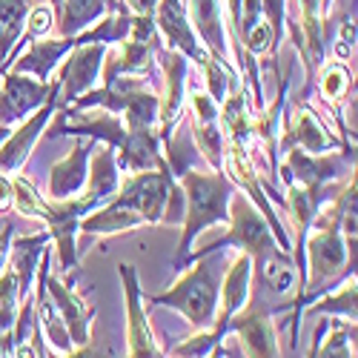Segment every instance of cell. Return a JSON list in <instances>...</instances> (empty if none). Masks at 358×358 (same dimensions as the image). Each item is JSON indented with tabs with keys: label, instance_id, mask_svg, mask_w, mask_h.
I'll list each match as a JSON object with an SVG mask.
<instances>
[{
	"label": "cell",
	"instance_id": "obj_2",
	"mask_svg": "<svg viewBox=\"0 0 358 358\" xmlns=\"http://www.w3.org/2000/svg\"><path fill=\"white\" fill-rule=\"evenodd\" d=\"M12 184H15V210L26 218H41L49 227V235L55 241L57 261H61V273H72L78 266V224L98 210V203L89 198L86 192H78L75 198L66 201H52L43 198L38 192V187L29 181L26 175H12Z\"/></svg>",
	"mask_w": 358,
	"mask_h": 358
},
{
	"label": "cell",
	"instance_id": "obj_29",
	"mask_svg": "<svg viewBox=\"0 0 358 358\" xmlns=\"http://www.w3.org/2000/svg\"><path fill=\"white\" fill-rule=\"evenodd\" d=\"M12 132V127H3V124H0V143H3L6 141V135Z\"/></svg>",
	"mask_w": 358,
	"mask_h": 358
},
{
	"label": "cell",
	"instance_id": "obj_5",
	"mask_svg": "<svg viewBox=\"0 0 358 358\" xmlns=\"http://www.w3.org/2000/svg\"><path fill=\"white\" fill-rule=\"evenodd\" d=\"M278 172L284 175V181H295L301 187H327V184H336L341 175L355 172V146H341L333 149V152H321V155H310L304 149H287L284 152V164L278 166Z\"/></svg>",
	"mask_w": 358,
	"mask_h": 358
},
{
	"label": "cell",
	"instance_id": "obj_3",
	"mask_svg": "<svg viewBox=\"0 0 358 358\" xmlns=\"http://www.w3.org/2000/svg\"><path fill=\"white\" fill-rule=\"evenodd\" d=\"M175 181L184 192V218H181V241H178V252H175L172 266L181 273L195 238L206 227L229 221V198L235 192V184L229 181V175L224 169L201 172L195 166L181 172Z\"/></svg>",
	"mask_w": 358,
	"mask_h": 358
},
{
	"label": "cell",
	"instance_id": "obj_22",
	"mask_svg": "<svg viewBox=\"0 0 358 358\" xmlns=\"http://www.w3.org/2000/svg\"><path fill=\"white\" fill-rule=\"evenodd\" d=\"M310 355L352 358L355 355V321L344 315H327V330Z\"/></svg>",
	"mask_w": 358,
	"mask_h": 358
},
{
	"label": "cell",
	"instance_id": "obj_13",
	"mask_svg": "<svg viewBox=\"0 0 358 358\" xmlns=\"http://www.w3.org/2000/svg\"><path fill=\"white\" fill-rule=\"evenodd\" d=\"M55 80H38L32 75L6 72L0 83V124L15 127L26 115H32L38 106L46 103L52 95Z\"/></svg>",
	"mask_w": 358,
	"mask_h": 358
},
{
	"label": "cell",
	"instance_id": "obj_10",
	"mask_svg": "<svg viewBox=\"0 0 358 358\" xmlns=\"http://www.w3.org/2000/svg\"><path fill=\"white\" fill-rule=\"evenodd\" d=\"M57 92H61V80H55V89H52V95L46 98L43 106H38L32 115H26L23 121H17V127H12L6 141L0 143V172L15 175L26 164V158L32 155V149H35L38 138L46 132L52 115L61 109V103H57Z\"/></svg>",
	"mask_w": 358,
	"mask_h": 358
},
{
	"label": "cell",
	"instance_id": "obj_16",
	"mask_svg": "<svg viewBox=\"0 0 358 358\" xmlns=\"http://www.w3.org/2000/svg\"><path fill=\"white\" fill-rule=\"evenodd\" d=\"M43 281H46V292H49V298L55 301L57 313H61V318H64V324H66V333H69L75 350L86 347L89 338H92L89 327H92V318H95V307H89V304L83 301V295L75 292V289L69 287L66 278L52 275V264L46 266ZM75 350H72V352H75Z\"/></svg>",
	"mask_w": 358,
	"mask_h": 358
},
{
	"label": "cell",
	"instance_id": "obj_15",
	"mask_svg": "<svg viewBox=\"0 0 358 358\" xmlns=\"http://www.w3.org/2000/svg\"><path fill=\"white\" fill-rule=\"evenodd\" d=\"M304 149V152L310 155H321V152H333V149H341V146H350V143H341L330 135V129L324 127L321 117L301 101H295V117L292 121H287L284 115V127H281V141H278V149L281 155L287 152V149Z\"/></svg>",
	"mask_w": 358,
	"mask_h": 358
},
{
	"label": "cell",
	"instance_id": "obj_1",
	"mask_svg": "<svg viewBox=\"0 0 358 358\" xmlns=\"http://www.w3.org/2000/svg\"><path fill=\"white\" fill-rule=\"evenodd\" d=\"M229 229L218 238V241H210L201 250H189L187 261H195L201 255H213L221 250H238V252H247L252 261V273L258 275V281L264 284L266 292L273 295H284L289 289H295L298 284V270H295V261L289 255V250H284L275 235L266 224V218L261 215V210L250 201L247 192L235 189L229 198Z\"/></svg>",
	"mask_w": 358,
	"mask_h": 358
},
{
	"label": "cell",
	"instance_id": "obj_30",
	"mask_svg": "<svg viewBox=\"0 0 358 358\" xmlns=\"http://www.w3.org/2000/svg\"><path fill=\"white\" fill-rule=\"evenodd\" d=\"M46 3H49V6L55 9V15H57V12H61V0H46Z\"/></svg>",
	"mask_w": 358,
	"mask_h": 358
},
{
	"label": "cell",
	"instance_id": "obj_25",
	"mask_svg": "<svg viewBox=\"0 0 358 358\" xmlns=\"http://www.w3.org/2000/svg\"><path fill=\"white\" fill-rule=\"evenodd\" d=\"M55 9L49 3H38L35 9H29V17H26V41H38V38H46L52 29H55Z\"/></svg>",
	"mask_w": 358,
	"mask_h": 358
},
{
	"label": "cell",
	"instance_id": "obj_23",
	"mask_svg": "<svg viewBox=\"0 0 358 358\" xmlns=\"http://www.w3.org/2000/svg\"><path fill=\"white\" fill-rule=\"evenodd\" d=\"M315 307L307 304V315H344V318H352L358 315L355 304H358V287H355V275H350L347 281L338 284V289H327L321 292L315 301Z\"/></svg>",
	"mask_w": 358,
	"mask_h": 358
},
{
	"label": "cell",
	"instance_id": "obj_8",
	"mask_svg": "<svg viewBox=\"0 0 358 358\" xmlns=\"http://www.w3.org/2000/svg\"><path fill=\"white\" fill-rule=\"evenodd\" d=\"M106 49H109V43H101V41H89V43L69 49V55L61 61V72H57V80H61L57 103L72 106L80 95H86L89 89H95V83L101 80V72H103Z\"/></svg>",
	"mask_w": 358,
	"mask_h": 358
},
{
	"label": "cell",
	"instance_id": "obj_11",
	"mask_svg": "<svg viewBox=\"0 0 358 358\" xmlns=\"http://www.w3.org/2000/svg\"><path fill=\"white\" fill-rule=\"evenodd\" d=\"M117 275H121L124 298H127V355H138V358L166 355L161 350V344L155 341L152 324H149V318H146L143 289H141V278H138L135 264H121L117 266Z\"/></svg>",
	"mask_w": 358,
	"mask_h": 358
},
{
	"label": "cell",
	"instance_id": "obj_21",
	"mask_svg": "<svg viewBox=\"0 0 358 358\" xmlns=\"http://www.w3.org/2000/svg\"><path fill=\"white\" fill-rule=\"evenodd\" d=\"M29 9H32V0H0V75H3L9 52L23 38Z\"/></svg>",
	"mask_w": 358,
	"mask_h": 358
},
{
	"label": "cell",
	"instance_id": "obj_7",
	"mask_svg": "<svg viewBox=\"0 0 358 358\" xmlns=\"http://www.w3.org/2000/svg\"><path fill=\"white\" fill-rule=\"evenodd\" d=\"M218 103L213 101V95L206 89H192L187 103H184V115L189 121V132L192 141L198 146V152L203 158V164L210 169H224V129H221V115H218Z\"/></svg>",
	"mask_w": 358,
	"mask_h": 358
},
{
	"label": "cell",
	"instance_id": "obj_17",
	"mask_svg": "<svg viewBox=\"0 0 358 358\" xmlns=\"http://www.w3.org/2000/svg\"><path fill=\"white\" fill-rule=\"evenodd\" d=\"M98 146L95 138H89L78 146L69 149V155L61 158L52 172H49V198L52 201H66L75 198L83 187H86V175H89V155Z\"/></svg>",
	"mask_w": 358,
	"mask_h": 358
},
{
	"label": "cell",
	"instance_id": "obj_9",
	"mask_svg": "<svg viewBox=\"0 0 358 358\" xmlns=\"http://www.w3.org/2000/svg\"><path fill=\"white\" fill-rule=\"evenodd\" d=\"M155 61H158V69L164 78V95H161V109H158V135H161V146H164L184 115L189 61L181 52L166 49V46L155 49Z\"/></svg>",
	"mask_w": 358,
	"mask_h": 358
},
{
	"label": "cell",
	"instance_id": "obj_24",
	"mask_svg": "<svg viewBox=\"0 0 358 358\" xmlns=\"http://www.w3.org/2000/svg\"><path fill=\"white\" fill-rule=\"evenodd\" d=\"M261 15L264 20L270 23V32H273V55H270V66L273 75L278 80L281 75V43H284V26H287V0H261Z\"/></svg>",
	"mask_w": 358,
	"mask_h": 358
},
{
	"label": "cell",
	"instance_id": "obj_6",
	"mask_svg": "<svg viewBox=\"0 0 358 358\" xmlns=\"http://www.w3.org/2000/svg\"><path fill=\"white\" fill-rule=\"evenodd\" d=\"M287 307H266L261 304V295H250V301L238 310L229 321V333L241 341V355H255V358H275L281 355L273 315Z\"/></svg>",
	"mask_w": 358,
	"mask_h": 358
},
{
	"label": "cell",
	"instance_id": "obj_28",
	"mask_svg": "<svg viewBox=\"0 0 358 358\" xmlns=\"http://www.w3.org/2000/svg\"><path fill=\"white\" fill-rule=\"evenodd\" d=\"M132 15H155L158 0H124Z\"/></svg>",
	"mask_w": 358,
	"mask_h": 358
},
{
	"label": "cell",
	"instance_id": "obj_26",
	"mask_svg": "<svg viewBox=\"0 0 358 358\" xmlns=\"http://www.w3.org/2000/svg\"><path fill=\"white\" fill-rule=\"evenodd\" d=\"M12 235H15V224H12V221H3V227H0V270H3L6 261H9Z\"/></svg>",
	"mask_w": 358,
	"mask_h": 358
},
{
	"label": "cell",
	"instance_id": "obj_27",
	"mask_svg": "<svg viewBox=\"0 0 358 358\" xmlns=\"http://www.w3.org/2000/svg\"><path fill=\"white\" fill-rule=\"evenodd\" d=\"M15 203V184H12V175L0 172V213L9 210Z\"/></svg>",
	"mask_w": 358,
	"mask_h": 358
},
{
	"label": "cell",
	"instance_id": "obj_20",
	"mask_svg": "<svg viewBox=\"0 0 358 358\" xmlns=\"http://www.w3.org/2000/svg\"><path fill=\"white\" fill-rule=\"evenodd\" d=\"M115 0H61V12L55 20L57 35H78L92 23H98Z\"/></svg>",
	"mask_w": 358,
	"mask_h": 358
},
{
	"label": "cell",
	"instance_id": "obj_4",
	"mask_svg": "<svg viewBox=\"0 0 358 358\" xmlns=\"http://www.w3.org/2000/svg\"><path fill=\"white\" fill-rule=\"evenodd\" d=\"M227 270V261L213 258V255H201L195 258V264L189 261L178 281L158 295H143L146 304L155 307H169L175 313H181L192 333L198 330H210L215 313H218V295H221V278Z\"/></svg>",
	"mask_w": 358,
	"mask_h": 358
},
{
	"label": "cell",
	"instance_id": "obj_14",
	"mask_svg": "<svg viewBox=\"0 0 358 358\" xmlns=\"http://www.w3.org/2000/svg\"><path fill=\"white\" fill-rule=\"evenodd\" d=\"M187 15L213 61H218L235 80H241V72L229 61V43L224 29V0H187Z\"/></svg>",
	"mask_w": 358,
	"mask_h": 358
},
{
	"label": "cell",
	"instance_id": "obj_12",
	"mask_svg": "<svg viewBox=\"0 0 358 358\" xmlns=\"http://www.w3.org/2000/svg\"><path fill=\"white\" fill-rule=\"evenodd\" d=\"M155 26L161 32V41L166 49L181 52L189 64L203 66L210 61V52L203 49L201 38L195 35L192 20L187 15V6L181 0H158V9H155Z\"/></svg>",
	"mask_w": 358,
	"mask_h": 358
},
{
	"label": "cell",
	"instance_id": "obj_19",
	"mask_svg": "<svg viewBox=\"0 0 358 358\" xmlns=\"http://www.w3.org/2000/svg\"><path fill=\"white\" fill-rule=\"evenodd\" d=\"M52 244V235L49 229L46 232H38V235H23V238H12V247H9V266L17 278V287H20V301L32 292L35 287V273H38V264H41V255L43 250Z\"/></svg>",
	"mask_w": 358,
	"mask_h": 358
},
{
	"label": "cell",
	"instance_id": "obj_18",
	"mask_svg": "<svg viewBox=\"0 0 358 358\" xmlns=\"http://www.w3.org/2000/svg\"><path fill=\"white\" fill-rule=\"evenodd\" d=\"M313 86H318L324 106L333 112V121H336L338 129H341V143H350V132H347V124H344V117H341V106H344L347 98H350L352 75H350V69H347V61H344V57H338V61H330V64H324V69L315 72Z\"/></svg>",
	"mask_w": 358,
	"mask_h": 358
}]
</instances>
